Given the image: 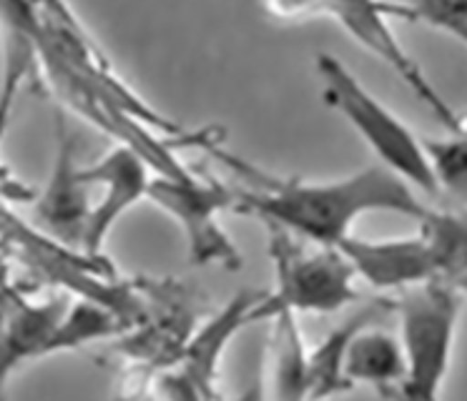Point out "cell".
<instances>
[{"mask_svg": "<svg viewBox=\"0 0 467 401\" xmlns=\"http://www.w3.org/2000/svg\"><path fill=\"white\" fill-rule=\"evenodd\" d=\"M66 309H68V301L63 296L33 303L13 291L8 321L0 334V401L8 399L11 376L26 361L48 356L53 331Z\"/></svg>", "mask_w": 467, "mask_h": 401, "instance_id": "cell-10", "label": "cell"}, {"mask_svg": "<svg viewBox=\"0 0 467 401\" xmlns=\"http://www.w3.org/2000/svg\"><path fill=\"white\" fill-rule=\"evenodd\" d=\"M395 15L405 20H420L430 28L450 33L467 48V3H415L395 5Z\"/></svg>", "mask_w": 467, "mask_h": 401, "instance_id": "cell-16", "label": "cell"}, {"mask_svg": "<svg viewBox=\"0 0 467 401\" xmlns=\"http://www.w3.org/2000/svg\"><path fill=\"white\" fill-rule=\"evenodd\" d=\"M275 13H292V15L325 13L329 18H335L362 48L375 53L379 60H385L387 66L405 80L410 90L445 126L447 133L467 136L465 116L442 98V93L432 86V80H427L425 70L420 68V63L397 40L392 23H389L392 20V5H377V3H325V5H295V8L292 5H276Z\"/></svg>", "mask_w": 467, "mask_h": 401, "instance_id": "cell-6", "label": "cell"}, {"mask_svg": "<svg viewBox=\"0 0 467 401\" xmlns=\"http://www.w3.org/2000/svg\"><path fill=\"white\" fill-rule=\"evenodd\" d=\"M392 309H395V303L387 299L365 303L355 316H349L339 326L327 331L325 339H319V344L306 349V401H332L347 391H352L345 376L349 341L365 324L377 321L382 314Z\"/></svg>", "mask_w": 467, "mask_h": 401, "instance_id": "cell-12", "label": "cell"}, {"mask_svg": "<svg viewBox=\"0 0 467 401\" xmlns=\"http://www.w3.org/2000/svg\"><path fill=\"white\" fill-rule=\"evenodd\" d=\"M345 376L349 386H369L387 399H397L407 381V356L400 334L369 321L357 331L345 359Z\"/></svg>", "mask_w": 467, "mask_h": 401, "instance_id": "cell-11", "label": "cell"}, {"mask_svg": "<svg viewBox=\"0 0 467 401\" xmlns=\"http://www.w3.org/2000/svg\"><path fill=\"white\" fill-rule=\"evenodd\" d=\"M420 233L425 236L437 261L440 279H467V209H430L420 221Z\"/></svg>", "mask_w": 467, "mask_h": 401, "instance_id": "cell-13", "label": "cell"}, {"mask_svg": "<svg viewBox=\"0 0 467 401\" xmlns=\"http://www.w3.org/2000/svg\"><path fill=\"white\" fill-rule=\"evenodd\" d=\"M465 296L455 281L447 279L400 293L395 311L407 356V381L395 401H440Z\"/></svg>", "mask_w": 467, "mask_h": 401, "instance_id": "cell-3", "label": "cell"}, {"mask_svg": "<svg viewBox=\"0 0 467 401\" xmlns=\"http://www.w3.org/2000/svg\"><path fill=\"white\" fill-rule=\"evenodd\" d=\"M357 279L377 291H410L440 279L437 261L422 233L407 239H349L339 246Z\"/></svg>", "mask_w": 467, "mask_h": 401, "instance_id": "cell-9", "label": "cell"}, {"mask_svg": "<svg viewBox=\"0 0 467 401\" xmlns=\"http://www.w3.org/2000/svg\"><path fill=\"white\" fill-rule=\"evenodd\" d=\"M88 183L83 180L81 166L76 163V139L58 120V150L53 160L51 179L36 200V219L48 239L83 253V239L91 219Z\"/></svg>", "mask_w": 467, "mask_h": 401, "instance_id": "cell-8", "label": "cell"}, {"mask_svg": "<svg viewBox=\"0 0 467 401\" xmlns=\"http://www.w3.org/2000/svg\"><path fill=\"white\" fill-rule=\"evenodd\" d=\"M234 211L266 229L286 231L315 246L339 249L367 213H397L422 221L430 206L385 166H365L332 180H272L262 189L234 190Z\"/></svg>", "mask_w": 467, "mask_h": 401, "instance_id": "cell-1", "label": "cell"}, {"mask_svg": "<svg viewBox=\"0 0 467 401\" xmlns=\"http://www.w3.org/2000/svg\"><path fill=\"white\" fill-rule=\"evenodd\" d=\"M81 176L88 183V189L91 186L103 189L101 199L91 209L88 231L83 239V253L91 259H101L103 241L109 239L113 226L139 200L149 199L153 170L136 150L116 146L91 166H81Z\"/></svg>", "mask_w": 467, "mask_h": 401, "instance_id": "cell-7", "label": "cell"}, {"mask_svg": "<svg viewBox=\"0 0 467 401\" xmlns=\"http://www.w3.org/2000/svg\"><path fill=\"white\" fill-rule=\"evenodd\" d=\"M317 76L322 80V98L359 133L372 149L379 166L392 170L407 186L437 196L435 176L427 160L422 136L407 126L395 110L387 108L352 70L332 53L317 56Z\"/></svg>", "mask_w": 467, "mask_h": 401, "instance_id": "cell-2", "label": "cell"}, {"mask_svg": "<svg viewBox=\"0 0 467 401\" xmlns=\"http://www.w3.org/2000/svg\"><path fill=\"white\" fill-rule=\"evenodd\" d=\"M153 394L159 401H212V394L189 379L182 369L163 371L161 376L153 381Z\"/></svg>", "mask_w": 467, "mask_h": 401, "instance_id": "cell-17", "label": "cell"}, {"mask_svg": "<svg viewBox=\"0 0 467 401\" xmlns=\"http://www.w3.org/2000/svg\"><path fill=\"white\" fill-rule=\"evenodd\" d=\"M149 200L179 223L192 263H216L223 269L242 266V256L222 226L223 211L234 209V189L199 179L189 170L186 176H153Z\"/></svg>", "mask_w": 467, "mask_h": 401, "instance_id": "cell-5", "label": "cell"}, {"mask_svg": "<svg viewBox=\"0 0 467 401\" xmlns=\"http://www.w3.org/2000/svg\"><path fill=\"white\" fill-rule=\"evenodd\" d=\"M123 326H126V321L116 311L106 309L96 301H76L73 306L66 309L58 326L53 331L48 356L68 349H78V346L91 344V341L111 339L116 334H121Z\"/></svg>", "mask_w": 467, "mask_h": 401, "instance_id": "cell-14", "label": "cell"}, {"mask_svg": "<svg viewBox=\"0 0 467 401\" xmlns=\"http://www.w3.org/2000/svg\"><path fill=\"white\" fill-rule=\"evenodd\" d=\"M269 231V256L275 263V289L262 291L256 321L276 314H337L359 301L355 271L339 249L306 243L286 231Z\"/></svg>", "mask_w": 467, "mask_h": 401, "instance_id": "cell-4", "label": "cell"}, {"mask_svg": "<svg viewBox=\"0 0 467 401\" xmlns=\"http://www.w3.org/2000/svg\"><path fill=\"white\" fill-rule=\"evenodd\" d=\"M422 143L437 189L467 200V136L447 133L445 139H422Z\"/></svg>", "mask_w": 467, "mask_h": 401, "instance_id": "cell-15", "label": "cell"}]
</instances>
